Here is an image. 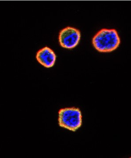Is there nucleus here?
<instances>
[{
	"label": "nucleus",
	"instance_id": "f257e3e1",
	"mask_svg": "<svg viewBox=\"0 0 131 158\" xmlns=\"http://www.w3.org/2000/svg\"><path fill=\"white\" fill-rule=\"evenodd\" d=\"M92 43L99 52H110L118 47L120 39L118 32L114 29H103L94 36Z\"/></svg>",
	"mask_w": 131,
	"mask_h": 158
},
{
	"label": "nucleus",
	"instance_id": "f03ea898",
	"mask_svg": "<svg viewBox=\"0 0 131 158\" xmlns=\"http://www.w3.org/2000/svg\"><path fill=\"white\" fill-rule=\"evenodd\" d=\"M59 125L72 131H75L82 125V116L79 108L61 109L59 112Z\"/></svg>",
	"mask_w": 131,
	"mask_h": 158
},
{
	"label": "nucleus",
	"instance_id": "7ed1b4c3",
	"mask_svg": "<svg viewBox=\"0 0 131 158\" xmlns=\"http://www.w3.org/2000/svg\"><path fill=\"white\" fill-rule=\"evenodd\" d=\"M80 36V32L77 29L71 27H66L60 32V45L64 48L73 49L77 46Z\"/></svg>",
	"mask_w": 131,
	"mask_h": 158
},
{
	"label": "nucleus",
	"instance_id": "20e7f679",
	"mask_svg": "<svg viewBox=\"0 0 131 158\" xmlns=\"http://www.w3.org/2000/svg\"><path fill=\"white\" fill-rule=\"evenodd\" d=\"M38 62L46 68H51L55 64L56 55L52 49L45 47L38 51L36 55Z\"/></svg>",
	"mask_w": 131,
	"mask_h": 158
}]
</instances>
